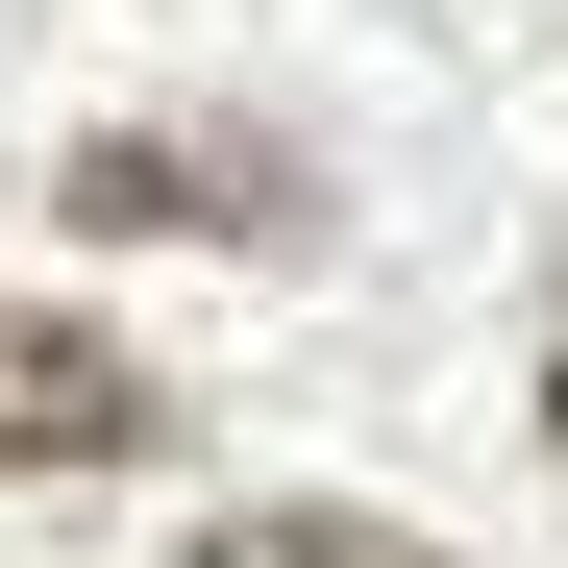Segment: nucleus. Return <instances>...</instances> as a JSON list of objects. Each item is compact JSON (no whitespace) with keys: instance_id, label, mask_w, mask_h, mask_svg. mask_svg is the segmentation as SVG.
Listing matches in <instances>:
<instances>
[{"instance_id":"3","label":"nucleus","mask_w":568,"mask_h":568,"mask_svg":"<svg viewBox=\"0 0 568 568\" xmlns=\"http://www.w3.org/2000/svg\"><path fill=\"white\" fill-rule=\"evenodd\" d=\"M199 568H445V544L371 495H247V519H199Z\"/></svg>"},{"instance_id":"4","label":"nucleus","mask_w":568,"mask_h":568,"mask_svg":"<svg viewBox=\"0 0 568 568\" xmlns=\"http://www.w3.org/2000/svg\"><path fill=\"white\" fill-rule=\"evenodd\" d=\"M544 445H568V322H544Z\"/></svg>"},{"instance_id":"1","label":"nucleus","mask_w":568,"mask_h":568,"mask_svg":"<svg viewBox=\"0 0 568 568\" xmlns=\"http://www.w3.org/2000/svg\"><path fill=\"white\" fill-rule=\"evenodd\" d=\"M50 199L100 247H297V149H272V124H100Z\"/></svg>"},{"instance_id":"2","label":"nucleus","mask_w":568,"mask_h":568,"mask_svg":"<svg viewBox=\"0 0 568 568\" xmlns=\"http://www.w3.org/2000/svg\"><path fill=\"white\" fill-rule=\"evenodd\" d=\"M173 396L100 346V322H50V297H0V469H149Z\"/></svg>"}]
</instances>
